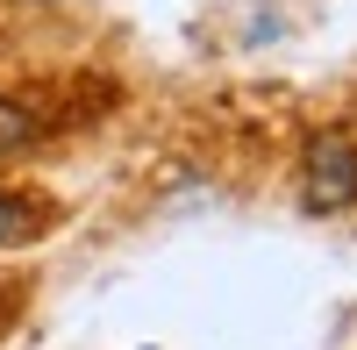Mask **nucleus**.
<instances>
[{
  "label": "nucleus",
  "mask_w": 357,
  "mask_h": 350,
  "mask_svg": "<svg viewBox=\"0 0 357 350\" xmlns=\"http://www.w3.org/2000/svg\"><path fill=\"white\" fill-rule=\"evenodd\" d=\"M122 79L107 65H22L0 72V172H29L50 151L122 114Z\"/></svg>",
  "instance_id": "nucleus-1"
},
{
  "label": "nucleus",
  "mask_w": 357,
  "mask_h": 350,
  "mask_svg": "<svg viewBox=\"0 0 357 350\" xmlns=\"http://www.w3.org/2000/svg\"><path fill=\"white\" fill-rule=\"evenodd\" d=\"M301 208L307 215L357 208V122H321L301 143Z\"/></svg>",
  "instance_id": "nucleus-2"
},
{
  "label": "nucleus",
  "mask_w": 357,
  "mask_h": 350,
  "mask_svg": "<svg viewBox=\"0 0 357 350\" xmlns=\"http://www.w3.org/2000/svg\"><path fill=\"white\" fill-rule=\"evenodd\" d=\"M57 222H65V200H57L36 172H0V257L36 250Z\"/></svg>",
  "instance_id": "nucleus-3"
},
{
  "label": "nucleus",
  "mask_w": 357,
  "mask_h": 350,
  "mask_svg": "<svg viewBox=\"0 0 357 350\" xmlns=\"http://www.w3.org/2000/svg\"><path fill=\"white\" fill-rule=\"evenodd\" d=\"M29 300H36V279H29V272H0V336L29 314Z\"/></svg>",
  "instance_id": "nucleus-4"
}]
</instances>
